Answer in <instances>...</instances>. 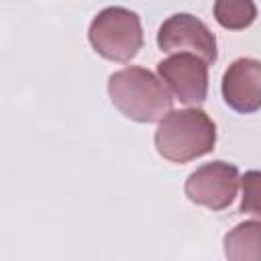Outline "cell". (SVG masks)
Wrapping results in <instances>:
<instances>
[{
	"instance_id": "3",
	"label": "cell",
	"mask_w": 261,
	"mask_h": 261,
	"mask_svg": "<svg viewBox=\"0 0 261 261\" xmlns=\"http://www.w3.org/2000/svg\"><path fill=\"white\" fill-rule=\"evenodd\" d=\"M88 39L100 57L126 63L139 55L145 43L141 16L124 6H108L94 16Z\"/></svg>"
},
{
	"instance_id": "10",
	"label": "cell",
	"mask_w": 261,
	"mask_h": 261,
	"mask_svg": "<svg viewBox=\"0 0 261 261\" xmlns=\"http://www.w3.org/2000/svg\"><path fill=\"white\" fill-rule=\"evenodd\" d=\"M241 206L239 212L243 214H253L261 216V171L259 169H249L241 175Z\"/></svg>"
},
{
	"instance_id": "7",
	"label": "cell",
	"mask_w": 261,
	"mask_h": 261,
	"mask_svg": "<svg viewBox=\"0 0 261 261\" xmlns=\"http://www.w3.org/2000/svg\"><path fill=\"white\" fill-rule=\"evenodd\" d=\"M222 98L239 114L261 110V61L253 57L234 59L222 73Z\"/></svg>"
},
{
	"instance_id": "6",
	"label": "cell",
	"mask_w": 261,
	"mask_h": 261,
	"mask_svg": "<svg viewBox=\"0 0 261 261\" xmlns=\"http://www.w3.org/2000/svg\"><path fill=\"white\" fill-rule=\"evenodd\" d=\"M157 73L169 92L188 106H198L208 96V63L194 53H173L157 63Z\"/></svg>"
},
{
	"instance_id": "8",
	"label": "cell",
	"mask_w": 261,
	"mask_h": 261,
	"mask_svg": "<svg viewBox=\"0 0 261 261\" xmlns=\"http://www.w3.org/2000/svg\"><path fill=\"white\" fill-rule=\"evenodd\" d=\"M222 243L228 261H261V220L239 222Z\"/></svg>"
},
{
	"instance_id": "1",
	"label": "cell",
	"mask_w": 261,
	"mask_h": 261,
	"mask_svg": "<svg viewBox=\"0 0 261 261\" xmlns=\"http://www.w3.org/2000/svg\"><path fill=\"white\" fill-rule=\"evenodd\" d=\"M108 96L122 116L135 122H159L173 106L169 88L145 67H124L108 77Z\"/></svg>"
},
{
	"instance_id": "9",
	"label": "cell",
	"mask_w": 261,
	"mask_h": 261,
	"mask_svg": "<svg viewBox=\"0 0 261 261\" xmlns=\"http://www.w3.org/2000/svg\"><path fill=\"white\" fill-rule=\"evenodd\" d=\"M214 18L226 31L249 29L257 18V6L253 0H214Z\"/></svg>"
},
{
	"instance_id": "4",
	"label": "cell",
	"mask_w": 261,
	"mask_h": 261,
	"mask_svg": "<svg viewBox=\"0 0 261 261\" xmlns=\"http://www.w3.org/2000/svg\"><path fill=\"white\" fill-rule=\"evenodd\" d=\"M239 184H241L239 167L234 163L216 159L192 171L186 179L184 192L192 204L218 212L232 204Z\"/></svg>"
},
{
	"instance_id": "5",
	"label": "cell",
	"mask_w": 261,
	"mask_h": 261,
	"mask_svg": "<svg viewBox=\"0 0 261 261\" xmlns=\"http://www.w3.org/2000/svg\"><path fill=\"white\" fill-rule=\"evenodd\" d=\"M157 45L165 53H194L206 63H214L218 57L214 33L188 12H177L163 20L157 33Z\"/></svg>"
},
{
	"instance_id": "2",
	"label": "cell",
	"mask_w": 261,
	"mask_h": 261,
	"mask_svg": "<svg viewBox=\"0 0 261 261\" xmlns=\"http://www.w3.org/2000/svg\"><path fill=\"white\" fill-rule=\"evenodd\" d=\"M216 124L202 108L169 110L157 124L155 149L171 163H188L214 151Z\"/></svg>"
}]
</instances>
